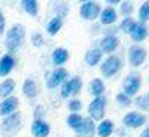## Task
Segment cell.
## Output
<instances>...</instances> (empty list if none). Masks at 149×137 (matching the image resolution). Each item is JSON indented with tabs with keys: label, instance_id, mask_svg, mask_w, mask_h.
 <instances>
[{
	"label": "cell",
	"instance_id": "obj_1",
	"mask_svg": "<svg viewBox=\"0 0 149 137\" xmlns=\"http://www.w3.org/2000/svg\"><path fill=\"white\" fill-rule=\"evenodd\" d=\"M24 37H26V29L21 24H15L9 29V31L6 33V48L10 52H14L18 49V46L22 43Z\"/></svg>",
	"mask_w": 149,
	"mask_h": 137
},
{
	"label": "cell",
	"instance_id": "obj_2",
	"mask_svg": "<svg viewBox=\"0 0 149 137\" xmlns=\"http://www.w3.org/2000/svg\"><path fill=\"white\" fill-rule=\"evenodd\" d=\"M19 128H21V115L15 112V113H10L3 119L0 133L3 137H12L19 131Z\"/></svg>",
	"mask_w": 149,
	"mask_h": 137
},
{
	"label": "cell",
	"instance_id": "obj_3",
	"mask_svg": "<svg viewBox=\"0 0 149 137\" xmlns=\"http://www.w3.org/2000/svg\"><path fill=\"white\" fill-rule=\"evenodd\" d=\"M104 107H106V98L104 97H95L88 106L90 119L93 121H102L104 116Z\"/></svg>",
	"mask_w": 149,
	"mask_h": 137
},
{
	"label": "cell",
	"instance_id": "obj_4",
	"mask_svg": "<svg viewBox=\"0 0 149 137\" xmlns=\"http://www.w3.org/2000/svg\"><path fill=\"white\" fill-rule=\"evenodd\" d=\"M122 63H121V58L119 57H115V55H110L104 60V63L102 64V74L104 78H110V76H113L115 73L119 72Z\"/></svg>",
	"mask_w": 149,
	"mask_h": 137
},
{
	"label": "cell",
	"instance_id": "obj_5",
	"mask_svg": "<svg viewBox=\"0 0 149 137\" xmlns=\"http://www.w3.org/2000/svg\"><path fill=\"white\" fill-rule=\"evenodd\" d=\"M79 12H81L82 18L93 21L100 15V6H98V3H95V2H84L81 5Z\"/></svg>",
	"mask_w": 149,
	"mask_h": 137
},
{
	"label": "cell",
	"instance_id": "obj_6",
	"mask_svg": "<svg viewBox=\"0 0 149 137\" xmlns=\"http://www.w3.org/2000/svg\"><path fill=\"white\" fill-rule=\"evenodd\" d=\"M140 78L137 76V74H128V76L125 78V81H124V94H125L127 97H131L134 95L136 92L139 91L140 88Z\"/></svg>",
	"mask_w": 149,
	"mask_h": 137
},
{
	"label": "cell",
	"instance_id": "obj_7",
	"mask_svg": "<svg viewBox=\"0 0 149 137\" xmlns=\"http://www.w3.org/2000/svg\"><path fill=\"white\" fill-rule=\"evenodd\" d=\"M81 86H82L81 78H72L70 81H67V82L63 85V88H61V97L67 98L69 95L78 94L79 90H81Z\"/></svg>",
	"mask_w": 149,
	"mask_h": 137
},
{
	"label": "cell",
	"instance_id": "obj_8",
	"mask_svg": "<svg viewBox=\"0 0 149 137\" xmlns=\"http://www.w3.org/2000/svg\"><path fill=\"white\" fill-rule=\"evenodd\" d=\"M76 131L78 137H94L95 134V125H94V121L90 118H84L82 122L79 124V127L74 130Z\"/></svg>",
	"mask_w": 149,
	"mask_h": 137
},
{
	"label": "cell",
	"instance_id": "obj_9",
	"mask_svg": "<svg viewBox=\"0 0 149 137\" xmlns=\"http://www.w3.org/2000/svg\"><path fill=\"white\" fill-rule=\"evenodd\" d=\"M122 122H124L125 127L137 128V127L143 125V124L146 122V116L142 115V113H137V112H130V113H127L125 116H124Z\"/></svg>",
	"mask_w": 149,
	"mask_h": 137
},
{
	"label": "cell",
	"instance_id": "obj_10",
	"mask_svg": "<svg viewBox=\"0 0 149 137\" xmlns=\"http://www.w3.org/2000/svg\"><path fill=\"white\" fill-rule=\"evenodd\" d=\"M128 57H130L131 66L137 67V66H140L143 61L146 60V51L143 48H140V46H131L130 52H128Z\"/></svg>",
	"mask_w": 149,
	"mask_h": 137
},
{
	"label": "cell",
	"instance_id": "obj_11",
	"mask_svg": "<svg viewBox=\"0 0 149 137\" xmlns=\"http://www.w3.org/2000/svg\"><path fill=\"white\" fill-rule=\"evenodd\" d=\"M66 78H67V72H66V69H63V67L55 69V70L51 73L49 79H48V88H55V86H58L61 82H64Z\"/></svg>",
	"mask_w": 149,
	"mask_h": 137
},
{
	"label": "cell",
	"instance_id": "obj_12",
	"mask_svg": "<svg viewBox=\"0 0 149 137\" xmlns=\"http://www.w3.org/2000/svg\"><path fill=\"white\" fill-rule=\"evenodd\" d=\"M51 131L49 125L43 121V119H34L33 125H31V133L34 137H46Z\"/></svg>",
	"mask_w": 149,
	"mask_h": 137
},
{
	"label": "cell",
	"instance_id": "obj_13",
	"mask_svg": "<svg viewBox=\"0 0 149 137\" xmlns=\"http://www.w3.org/2000/svg\"><path fill=\"white\" fill-rule=\"evenodd\" d=\"M18 107V98L17 97H8L0 103V115H10L14 113Z\"/></svg>",
	"mask_w": 149,
	"mask_h": 137
},
{
	"label": "cell",
	"instance_id": "obj_14",
	"mask_svg": "<svg viewBox=\"0 0 149 137\" xmlns=\"http://www.w3.org/2000/svg\"><path fill=\"white\" fill-rule=\"evenodd\" d=\"M130 36H131V39L136 40V42H142L143 39H146V36H148V29L143 22H136L134 24V27L133 30L130 31Z\"/></svg>",
	"mask_w": 149,
	"mask_h": 137
},
{
	"label": "cell",
	"instance_id": "obj_15",
	"mask_svg": "<svg viewBox=\"0 0 149 137\" xmlns=\"http://www.w3.org/2000/svg\"><path fill=\"white\" fill-rule=\"evenodd\" d=\"M119 45V40H118V37L113 36V34H107L104 36V39L102 40V49L100 51H104V52H113L115 49L118 48Z\"/></svg>",
	"mask_w": 149,
	"mask_h": 137
},
{
	"label": "cell",
	"instance_id": "obj_16",
	"mask_svg": "<svg viewBox=\"0 0 149 137\" xmlns=\"http://www.w3.org/2000/svg\"><path fill=\"white\" fill-rule=\"evenodd\" d=\"M15 66V60L12 55H5L0 58V76H6L12 72Z\"/></svg>",
	"mask_w": 149,
	"mask_h": 137
},
{
	"label": "cell",
	"instance_id": "obj_17",
	"mask_svg": "<svg viewBox=\"0 0 149 137\" xmlns=\"http://www.w3.org/2000/svg\"><path fill=\"white\" fill-rule=\"evenodd\" d=\"M67 60H69V51L64 49V48H57L55 51L52 52V61H54V64H57V66L64 64Z\"/></svg>",
	"mask_w": 149,
	"mask_h": 137
},
{
	"label": "cell",
	"instance_id": "obj_18",
	"mask_svg": "<svg viewBox=\"0 0 149 137\" xmlns=\"http://www.w3.org/2000/svg\"><path fill=\"white\" fill-rule=\"evenodd\" d=\"M97 133H98L100 137H109L112 133H113V122L109 121V119L102 121L98 128H97Z\"/></svg>",
	"mask_w": 149,
	"mask_h": 137
},
{
	"label": "cell",
	"instance_id": "obj_19",
	"mask_svg": "<svg viewBox=\"0 0 149 137\" xmlns=\"http://www.w3.org/2000/svg\"><path fill=\"white\" fill-rule=\"evenodd\" d=\"M102 58V51L100 49H90L88 52L85 54V63L88 66H95Z\"/></svg>",
	"mask_w": 149,
	"mask_h": 137
},
{
	"label": "cell",
	"instance_id": "obj_20",
	"mask_svg": "<svg viewBox=\"0 0 149 137\" xmlns=\"http://www.w3.org/2000/svg\"><path fill=\"white\" fill-rule=\"evenodd\" d=\"M21 6H22L24 10H26L29 15H31V17H36L37 12H39V3H37L36 0H22Z\"/></svg>",
	"mask_w": 149,
	"mask_h": 137
},
{
	"label": "cell",
	"instance_id": "obj_21",
	"mask_svg": "<svg viewBox=\"0 0 149 137\" xmlns=\"http://www.w3.org/2000/svg\"><path fill=\"white\" fill-rule=\"evenodd\" d=\"M22 92L26 94L29 98H33L37 95V85L33 79H27L22 85Z\"/></svg>",
	"mask_w": 149,
	"mask_h": 137
},
{
	"label": "cell",
	"instance_id": "obj_22",
	"mask_svg": "<svg viewBox=\"0 0 149 137\" xmlns=\"http://www.w3.org/2000/svg\"><path fill=\"white\" fill-rule=\"evenodd\" d=\"M100 19H102V24H104V26L115 22L116 21V12L112 8H107V9L100 12Z\"/></svg>",
	"mask_w": 149,
	"mask_h": 137
},
{
	"label": "cell",
	"instance_id": "obj_23",
	"mask_svg": "<svg viewBox=\"0 0 149 137\" xmlns=\"http://www.w3.org/2000/svg\"><path fill=\"white\" fill-rule=\"evenodd\" d=\"M14 90H15V81H12V79H6L0 83V95L5 98H8Z\"/></svg>",
	"mask_w": 149,
	"mask_h": 137
},
{
	"label": "cell",
	"instance_id": "obj_24",
	"mask_svg": "<svg viewBox=\"0 0 149 137\" xmlns=\"http://www.w3.org/2000/svg\"><path fill=\"white\" fill-rule=\"evenodd\" d=\"M61 27H63V19L58 18V17H55V18H52L51 21H49L46 30H48V33L51 34V36H55V34L61 30Z\"/></svg>",
	"mask_w": 149,
	"mask_h": 137
},
{
	"label": "cell",
	"instance_id": "obj_25",
	"mask_svg": "<svg viewBox=\"0 0 149 137\" xmlns=\"http://www.w3.org/2000/svg\"><path fill=\"white\" fill-rule=\"evenodd\" d=\"M103 91H104V85L100 79H94L90 82V94H93L95 97H100Z\"/></svg>",
	"mask_w": 149,
	"mask_h": 137
},
{
	"label": "cell",
	"instance_id": "obj_26",
	"mask_svg": "<svg viewBox=\"0 0 149 137\" xmlns=\"http://www.w3.org/2000/svg\"><path fill=\"white\" fill-rule=\"evenodd\" d=\"M82 116L81 115H78V113H72V115H69L67 116V125L70 127V128H73V130H76L78 127H79V124L82 122Z\"/></svg>",
	"mask_w": 149,
	"mask_h": 137
},
{
	"label": "cell",
	"instance_id": "obj_27",
	"mask_svg": "<svg viewBox=\"0 0 149 137\" xmlns=\"http://www.w3.org/2000/svg\"><path fill=\"white\" fill-rule=\"evenodd\" d=\"M134 21H133V18H124V21L121 22V30L124 31V33H130L131 30H133V27H134Z\"/></svg>",
	"mask_w": 149,
	"mask_h": 137
},
{
	"label": "cell",
	"instance_id": "obj_28",
	"mask_svg": "<svg viewBox=\"0 0 149 137\" xmlns=\"http://www.w3.org/2000/svg\"><path fill=\"white\" fill-rule=\"evenodd\" d=\"M139 18L140 21H148L149 19V2H145L140 9H139Z\"/></svg>",
	"mask_w": 149,
	"mask_h": 137
},
{
	"label": "cell",
	"instance_id": "obj_29",
	"mask_svg": "<svg viewBox=\"0 0 149 137\" xmlns=\"http://www.w3.org/2000/svg\"><path fill=\"white\" fill-rule=\"evenodd\" d=\"M121 12L125 18H128L131 15V12H133V3L131 2H124L122 6H121Z\"/></svg>",
	"mask_w": 149,
	"mask_h": 137
},
{
	"label": "cell",
	"instance_id": "obj_30",
	"mask_svg": "<svg viewBox=\"0 0 149 137\" xmlns=\"http://www.w3.org/2000/svg\"><path fill=\"white\" fill-rule=\"evenodd\" d=\"M136 104L142 109H149V94L143 95V97H139L137 100H136Z\"/></svg>",
	"mask_w": 149,
	"mask_h": 137
},
{
	"label": "cell",
	"instance_id": "obj_31",
	"mask_svg": "<svg viewBox=\"0 0 149 137\" xmlns=\"http://www.w3.org/2000/svg\"><path fill=\"white\" fill-rule=\"evenodd\" d=\"M116 102L121 104V106H128L130 103H131V100H130V97H127L124 92H121V94H116Z\"/></svg>",
	"mask_w": 149,
	"mask_h": 137
},
{
	"label": "cell",
	"instance_id": "obj_32",
	"mask_svg": "<svg viewBox=\"0 0 149 137\" xmlns=\"http://www.w3.org/2000/svg\"><path fill=\"white\" fill-rule=\"evenodd\" d=\"M55 10H57V17L63 19V18L66 17V14H67L69 8H67L66 5H57V6H55Z\"/></svg>",
	"mask_w": 149,
	"mask_h": 137
},
{
	"label": "cell",
	"instance_id": "obj_33",
	"mask_svg": "<svg viewBox=\"0 0 149 137\" xmlns=\"http://www.w3.org/2000/svg\"><path fill=\"white\" fill-rule=\"evenodd\" d=\"M31 42H33L34 46H42V45H43V37H42V34L34 33V34L31 36Z\"/></svg>",
	"mask_w": 149,
	"mask_h": 137
},
{
	"label": "cell",
	"instance_id": "obj_34",
	"mask_svg": "<svg viewBox=\"0 0 149 137\" xmlns=\"http://www.w3.org/2000/svg\"><path fill=\"white\" fill-rule=\"evenodd\" d=\"M81 107H82V103L79 102V100H72L70 103H69V109L73 112H78V110H81Z\"/></svg>",
	"mask_w": 149,
	"mask_h": 137
},
{
	"label": "cell",
	"instance_id": "obj_35",
	"mask_svg": "<svg viewBox=\"0 0 149 137\" xmlns=\"http://www.w3.org/2000/svg\"><path fill=\"white\" fill-rule=\"evenodd\" d=\"M43 112H45V107H43V106H37L36 110H34V118H36V119H40V118L45 115Z\"/></svg>",
	"mask_w": 149,
	"mask_h": 137
},
{
	"label": "cell",
	"instance_id": "obj_36",
	"mask_svg": "<svg viewBox=\"0 0 149 137\" xmlns=\"http://www.w3.org/2000/svg\"><path fill=\"white\" fill-rule=\"evenodd\" d=\"M5 33V17L2 14V10H0V34Z\"/></svg>",
	"mask_w": 149,
	"mask_h": 137
},
{
	"label": "cell",
	"instance_id": "obj_37",
	"mask_svg": "<svg viewBox=\"0 0 149 137\" xmlns=\"http://www.w3.org/2000/svg\"><path fill=\"white\" fill-rule=\"evenodd\" d=\"M140 137H149V127H148V128H146L142 134H140Z\"/></svg>",
	"mask_w": 149,
	"mask_h": 137
},
{
	"label": "cell",
	"instance_id": "obj_38",
	"mask_svg": "<svg viewBox=\"0 0 149 137\" xmlns=\"http://www.w3.org/2000/svg\"><path fill=\"white\" fill-rule=\"evenodd\" d=\"M109 3H110V5H116L118 0H109Z\"/></svg>",
	"mask_w": 149,
	"mask_h": 137
}]
</instances>
